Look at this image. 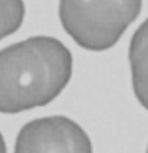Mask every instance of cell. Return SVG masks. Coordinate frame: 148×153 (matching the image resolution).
Instances as JSON below:
<instances>
[{
    "mask_svg": "<svg viewBox=\"0 0 148 153\" xmlns=\"http://www.w3.org/2000/svg\"><path fill=\"white\" fill-rule=\"evenodd\" d=\"M0 153H7L6 150V144H5V139L2 137V134L0 132Z\"/></svg>",
    "mask_w": 148,
    "mask_h": 153,
    "instance_id": "8992f818",
    "label": "cell"
},
{
    "mask_svg": "<svg viewBox=\"0 0 148 153\" xmlns=\"http://www.w3.org/2000/svg\"><path fill=\"white\" fill-rule=\"evenodd\" d=\"M141 1H61L59 16L67 34L83 49L112 48L139 16Z\"/></svg>",
    "mask_w": 148,
    "mask_h": 153,
    "instance_id": "7a4b0ae2",
    "label": "cell"
},
{
    "mask_svg": "<svg viewBox=\"0 0 148 153\" xmlns=\"http://www.w3.org/2000/svg\"><path fill=\"white\" fill-rule=\"evenodd\" d=\"M73 58L55 37L34 36L0 50V113L49 105L67 86Z\"/></svg>",
    "mask_w": 148,
    "mask_h": 153,
    "instance_id": "6da1fadb",
    "label": "cell"
},
{
    "mask_svg": "<svg viewBox=\"0 0 148 153\" xmlns=\"http://www.w3.org/2000/svg\"><path fill=\"white\" fill-rule=\"evenodd\" d=\"M129 59L134 94L148 110V19L140 25L132 36Z\"/></svg>",
    "mask_w": 148,
    "mask_h": 153,
    "instance_id": "277c9868",
    "label": "cell"
},
{
    "mask_svg": "<svg viewBox=\"0 0 148 153\" xmlns=\"http://www.w3.org/2000/svg\"><path fill=\"white\" fill-rule=\"evenodd\" d=\"M24 18L22 1H0V39L15 33Z\"/></svg>",
    "mask_w": 148,
    "mask_h": 153,
    "instance_id": "5b68a950",
    "label": "cell"
},
{
    "mask_svg": "<svg viewBox=\"0 0 148 153\" xmlns=\"http://www.w3.org/2000/svg\"><path fill=\"white\" fill-rule=\"evenodd\" d=\"M14 153H92V146L78 123L65 116H50L22 126Z\"/></svg>",
    "mask_w": 148,
    "mask_h": 153,
    "instance_id": "3957f363",
    "label": "cell"
},
{
    "mask_svg": "<svg viewBox=\"0 0 148 153\" xmlns=\"http://www.w3.org/2000/svg\"><path fill=\"white\" fill-rule=\"evenodd\" d=\"M147 153H148V147H147Z\"/></svg>",
    "mask_w": 148,
    "mask_h": 153,
    "instance_id": "52a82bcc",
    "label": "cell"
}]
</instances>
